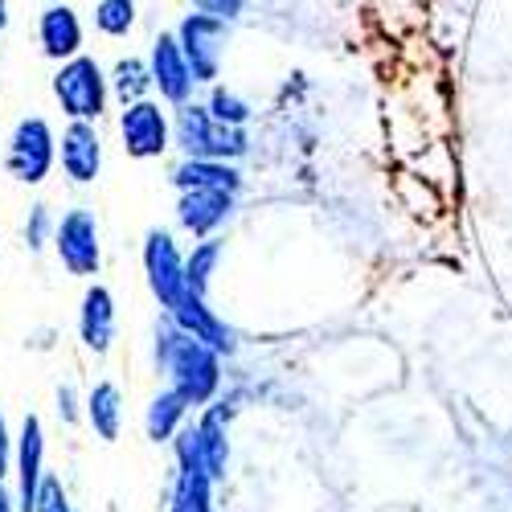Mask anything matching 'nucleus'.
Masks as SVG:
<instances>
[{"label":"nucleus","instance_id":"nucleus-6","mask_svg":"<svg viewBox=\"0 0 512 512\" xmlns=\"http://www.w3.org/2000/svg\"><path fill=\"white\" fill-rule=\"evenodd\" d=\"M107 336H111V304H107V291H91V300H87V340H91L95 349H103Z\"/></svg>","mask_w":512,"mask_h":512},{"label":"nucleus","instance_id":"nucleus-10","mask_svg":"<svg viewBox=\"0 0 512 512\" xmlns=\"http://www.w3.org/2000/svg\"><path fill=\"white\" fill-rule=\"evenodd\" d=\"M201 9H209V13H234L238 9V0H197Z\"/></svg>","mask_w":512,"mask_h":512},{"label":"nucleus","instance_id":"nucleus-2","mask_svg":"<svg viewBox=\"0 0 512 512\" xmlns=\"http://www.w3.org/2000/svg\"><path fill=\"white\" fill-rule=\"evenodd\" d=\"M13 173L21 181H41V173L50 168V136H46V123H21L17 144H13Z\"/></svg>","mask_w":512,"mask_h":512},{"label":"nucleus","instance_id":"nucleus-11","mask_svg":"<svg viewBox=\"0 0 512 512\" xmlns=\"http://www.w3.org/2000/svg\"><path fill=\"white\" fill-rule=\"evenodd\" d=\"M0 25H5V0H0Z\"/></svg>","mask_w":512,"mask_h":512},{"label":"nucleus","instance_id":"nucleus-1","mask_svg":"<svg viewBox=\"0 0 512 512\" xmlns=\"http://www.w3.org/2000/svg\"><path fill=\"white\" fill-rule=\"evenodd\" d=\"M58 99L70 107V115H99V107H103V82H99L95 62H74L58 78Z\"/></svg>","mask_w":512,"mask_h":512},{"label":"nucleus","instance_id":"nucleus-8","mask_svg":"<svg viewBox=\"0 0 512 512\" xmlns=\"http://www.w3.org/2000/svg\"><path fill=\"white\" fill-rule=\"evenodd\" d=\"M91 414H95V422H99V431L111 439V435H115V390H111V386L95 390V398H91Z\"/></svg>","mask_w":512,"mask_h":512},{"label":"nucleus","instance_id":"nucleus-7","mask_svg":"<svg viewBox=\"0 0 512 512\" xmlns=\"http://www.w3.org/2000/svg\"><path fill=\"white\" fill-rule=\"evenodd\" d=\"M99 25H103L107 33H123L127 25H132V0H103Z\"/></svg>","mask_w":512,"mask_h":512},{"label":"nucleus","instance_id":"nucleus-3","mask_svg":"<svg viewBox=\"0 0 512 512\" xmlns=\"http://www.w3.org/2000/svg\"><path fill=\"white\" fill-rule=\"evenodd\" d=\"M123 140H127V148H132L136 156L160 152L164 148V119H160V111L148 107V103H136L132 111L123 115Z\"/></svg>","mask_w":512,"mask_h":512},{"label":"nucleus","instance_id":"nucleus-5","mask_svg":"<svg viewBox=\"0 0 512 512\" xmlns=\"http://www.w3.org/2000/svg\"><path fill=\"white\" fill-rule=\"evenodd\" d=\"M41 37H46L50 54H74L78 50V21L70 9H50L41 21Z\"/></svg>","mask_w":512,"mask_h":512},{"label":"nucleus","instance_id":"nucleus-9","mask_svg":"<svg viewBox=\"0 0 512 512\" xmlns=\"http://www.w3.org/2000/svg\"><path fill=\"white\" fill-rule=\"evenodd\" d=\"M140 87H144V70H140V62H123V66H119V95H123V99H132V95H140Z\"/></svg>","mask_w":512,"mask_h":512},{"label":"nucleus","instance_id":"nucleus-4","mask_svg":"<svg viewBox=\"0 0 512 512\" xmlns=\"http://www.w3.org/2000/svg\"><path fill=\"white\" fill-rule=\"evenodd\" d=\"M62 164H66V173L74 181H91L95 177V168H99V140H95L91 127H70Z\"/></svg>","mask_w":512,"mask_h":512}]
</instances>
